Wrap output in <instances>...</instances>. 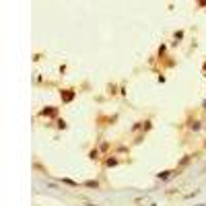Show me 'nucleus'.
<instances>
[{"label":"nucleus","instance_id":"2","mask_svg":"<svg viewBox=\"0 0 206 206\" xmlns=\"http://www.w3.org/2000/svg\"><path fill=\"white\" fill-rule=\"evenodd\" d=\"M41 114H43V116H54V114H56V112H54V109H43V112H41Z\"/></svg>","mask_w":206,"mask_h":206},{"label":"nucleus","instance_id":"1","mask_svg":"<svg viewBox=\"0 0 206 206\" xmlns=\"http://www.w3.org/2000/svg\"><path fill=\"white\" fill-rule=\"evenodd\" d=\"M72 97H74V93H72V91H68V93H64V101H70Z\"/></svg>","mask_w":206,"mask_h":206}]
</instances>
